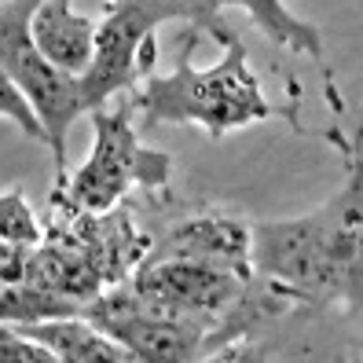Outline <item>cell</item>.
Listing matches in <instances>:
<instances>
[{"mask_svg": "<svg viewBox=\"0 0 363 363\" xmlns=\"http://www.w3.org/2000/svg\"><path fill=\"white\" fill-rule=\"evenodd\" d=\"M359 162L352 158L349 180L337 195L297 220L250 224V268L297 294L305 305L330 301L359 308Z\"/></svg>", "mask_w": 363, "mask_h": 363, "instance_id": "cell-1", "label": "cell"}, {"mask_svg": "<svg viewBox=\"0 0 363 363\" xmlns=\"http://www.w3.org/2000/svg\"><path fill=\"white\" fill-rule=\"evenodd\" d=\"M151 231V250L143 253V261H206L228 268L235 275L250 279V224L239 217H228L220 209H191L177 213L173 220H165L162 228Z\"/></svg>", "mask_w": 363, "mask_h": 363, "instance_id": "cell-8", "label": "cell"}, {"mask_svg": "<svg viewBox=\"0 0 363 363\" xmlns=\"http://www.w3.org/2000/svg\"><path fill=\"white\" fill-rule=\"evenodd\" d=\"M0 118H11L30 140L45 143V125H40L37 111L30 106V99L23 96V89H18V84L8 77L4 67H0Z\"/></svg>", "mask_w": 363, "mask_h": 363, "instance_id": "cell-13", "label": "cell"}, {"mask_svg": "<svg viewBox=\"0 0 363 363\" xmlns=\"http://www.w3.org/2000/svg\"><path fill=\"white\" fill-rule=\"evenodd\" d=\"M89 114H92V129H96L92 155L74 177L55 180L52 195L67 199L74 209L103 213V209L118 206L136 184H143L147 191H162L169 184L173 158L140 143L129 89L92 106Z\"/></svg>", "mask_w": 363, "mask_h": 363, "instance_id": "cell-3", "label": "cell"}, {"mask_svg": "<svg viewBox=\"0 0 363 363\" xmlns=\"http://www.w3.org/2000/svg\"><path fill=\"white\" fill-rule=\"evenodd\" d=\"M40 0H0V67L23 89L30 106L45 125V143L55 158V180L67 177V133L84 114L81 81L62 74L37 52L30 37V18Z\"/></svg>", "mask_w": 363, "mask_h": 363, "instance_id": "cell-5", "label": "cell"}, {"mask_svg": "<svg viewBox=\"0 0 363 363\" xmlns=\"http://www.w3.org/2000/svg\"><path fill=\"white\" fill-rule=\"evenodd\" d=\"M0 363H55V356L18 327L0 323Z\"/></svg>", "mask_w": 363, "mask_h": 363, "instance_id": "cell-14", "label": "cell"}, {"mask_svg": "<svg viewBox=\"0 0 363 363\" xmlns=\"http://www.w3.org/2000/svg\"><path fill=\"white\" fill-rule=\"evenodd\" d=\"M26 261H30V246H18V242L0 239V290L23 283Z\"/></svg>", "mask_w": 363, "mask_h": 363, "instance_id": "cell-15", "label": "cell"}, {"mask_svg": "<svg viewBox=\"0 0 363 363\" xmlns=\"http://www.w3.org/2000/svg\"><path fill=\"white\" fill-rule=\"evenodd\" d=\"M89 323H96L103 334H111L118 345L140 363H191L202 359L206 323L180 315H162L136 301L129 290V279L106 286L96 294L81 312Z\"/></svg>", "mask_w": 363, "mask_h": 363, "instance_id": "cell-6", "label": "cell"}, {"mask_svg": "<svg viewBox=\"0 0 363 363\" xmlns=\"http://www.w3.org/2000/svg\"><path fill=\"white\" fill-rule=\"evenodd\" d=\"M30 37L37 52L62 74L81 77L96 52V23L74 11L70 0H40L30 18Z\"/></svg>", "mask_w": 363, "mask_h": 363, "instance_id": "cell-9", "label": "cell"}, {"mask_svg": "<svg viewBox=\"0 0 363 363\" xmlns=\"http://www.w3.org/2000/svg\"><path fill=\"white\" fill-rule=\"evenodd\" d=\"M26 337L40 341L55 363H129L133 356L125 352L111 334H103L84 315H59L40 319V323H11Z\"/></svg>", "mask_w": 363, "mask_h": 363, "instance_id": "cell-10", "label": "cell"}, {"mask_svg": "<svg viewBox=\"0 0 363 363\" xmlns=\"http://www.w3.org/2000/svg\"><path fill=\"white\" fill-rule=\"evenodd\" d=\"M206 33L224 48V59L209 70H195L191 52H195L199 30L191 26L177 48V70L169 77L147 74L133 84V111L136 118L151 129V125H180L195 121L202 129L220 140L231 129H242L250 121L275 118L279 111L264 99L261 81L253 77L246 62V45L224 18H213Z\"/></svg>", "mask_w": 363, "mask_h": 363, "instance_id": "cell-2", "label": "cell"}, {"mask_svg": "<svg viewBox=\"0 0 363 363\" xmlns=\"http://www.w3.org/2000/svg\"><path fill=\"white\" fill-rule=\"evenodd\" d=\"M199 4L206 8V15H220L224 8H246L257 30L272 37L275 45L290 52H305L308 59L323 62V33L305 18H297L283 0H199Z\"/></svg>", "mask_w": 363, "mask_h": 363, "instance_id": "cell-11", "label": "cell"}, {"mask_svg": "<svg viewBox=\"0 0 363 363\" xmlns=\"http://www.w3.org/2000/svg\"><path fill=\"white\" fill-rule=\"evenodd\" d=\"M0 239L8 242H18V246H37L45 239V228H40L37 213L30 209L23 187H11L0 195Z\"/></svg>", "mask_w": 363, "mask_h": 363, "instance_id": "cell-12", "label": "cell"}, {"mask_svg": "<svg viewBox=\"0 0 363 363\" xmlns=\"http://www.w3.org/2000/svg\"><path fill=\"white\" fill-rule=\"evenodd\" d=\"M177 18L206 30L220 15H206L199 0H106V18L96 26L92 62L77 77L84 111L133 89L140 81V55L158 45V26Z\"/></svg>", "mask_w": 363, "mask_h": 363, "instance_id": "cell-4", "label": "cell"}, {"mask_svg": "<svg viewBox=\"0 0 363 363\" xmlns=\"http://www.w3.org/2000/svg\"><path fill=\"white\" fill-rule=\"evenodd\" d=\"M129 290L151 312L199 319L206 327H217L220 315L246 290V279L206 261L165 257V261H140L129 275Z\"/></svg>", "mask_w": 363, "mask_h": 363, "instance_id": "cell-7", "label": "cell"}]
</instances>
